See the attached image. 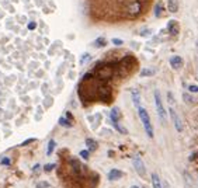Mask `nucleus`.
<instances>
[{
	"instance_id": "obj_1",
	"label": "nucleus",
	"mask_w": 198,
	"mask_h": 188,
	"mask_svg": "<svg viewBox=\"0 0 198 188\" xmlns=\"http://www.w3.org/2000/svg\"><path fill=\"white\" fill-rule=\"evenodd\" d=\"M138 114H139V118H141L142 123H143V128L146 131L147 136L153 137V126H152V122H150V117L147 114V111L142 105H138Z\"/></svg>"
},
{
	"instance_id": "obj_2",
	"label": "nucleus",
	"mask_w": 198,
	"mask_h": 188,
	"mask_svg": "<svg viewBox=\"0 0 198 188\" xmlns=\"http://www.w3.org/2000/svg\"><path fill=\"white\" fill-rule=\"evenodd\" d=\"M155 104H156V111H157V115L160 118L162 122H166V109L163 107V103H162V98H160V93L156 90L155 91Z\"/></svg>"
},
{
	"instance_id": "obj_3",
	"label": "nucleus",
	"mask_w": 198,
	"mask_h": 188,
	"mask_svg": "<svg viewBox=\"0 0 198 188\" xmlns=\"http://www.w3.org/2000/svg\"><path fill=\"white\" fill-rule=\"evenodd\" d=\"M141 13H142V3L139 2V0L132 2V3H129V4H128L127 14L129 17H136V16H139Z\"/></svg>"
},
{
	"instance_id": "obj_4",
	"label": "nucleus",
	"mask_w": 198,
	"mask_h": 188,
	"mask_svg": "<svg viewBox=\"0 0 198 188\" xmlns=\"http://www.w3.org/2000/svg\"><path fill=\"white\" fill-rule=\"evenodd\" d=\"M169 114H170V118H171V121H173V125H174L176 131H177V132H181V131H183V123H181L180 117L177 115V112H176V109L173 108V107H170Z\"/></svg>"
},
{
	"instance_id": "obj_5",
	"label": "nucleus",
	"mask_w": 198,
	"mask_h": 188,
	"mask_svg": "<svg viewBox=\"0 0 198 188\" xmlns=\"http://www.w3.org/2000/svg\"><path fill=\"white\" fill-rule=\"evenodd\" d=\"M133 167H135L136 173H138L142 178L146 177V167H145L143 161L141 160V157H135V159H133Z\"/></svg>"
},
{
	"instance_id": "obj_6",
	"label": "nucleus",
	"mask_w": 198,
	"mask_h": 188,
	"mask_svg": "<svg viewBox=\"0 0 198 188\" xmlns=\"http://www.w3.org/2000/svg\"><path fill=\"white\" fill-rule=\"evenodd\" d=\"M97 76L100 79H110L113 76V67L111 66H103V69H100L97 72Z\"/></svg>"
},
{
	"instance_id": "obj_7",
	"label": "nucleus",
	"mask_w": 198,
	"mask_h": 188,
	"mask_svg": "<svg viewBox=\"0 0 198 188\" xmlns=\"http://www.w3.org/2000/svg\"><path fill=\"white\" fill-rule=\"evenodd\" d=\"M167 30H169L170 35L176 36L180 32V25H178V22L176 21V20H171V21H169V24H167Z\"/></svg>"
},
{
	"instance_id": "obj_8",
	"label": "nucleus",
	"mask_w": 198,
	"mask_h": 188,
	"mask_svg": "<svg viewBox=\"0 0 198 188\" xmlns=\"http://www.w3.org/2000/svg\"><path fill=\"white\" fill-rule=\"evenodd\" d=\"M170 65H171V67L173 69H180L181 67V65H183V59L180 58V56H171L170 58Z\"/></svg>"
},
{
	"instance_id": "obj_9",
	"label": "nucleus",
	"mask_w": 198,
	"mask_h": 188,
	"mask_svg": "<svg viewBox=\"0 0 198 188\" xmlns=\"http://www.w3.org/2000/svg\"><path fill=\"white\" fill-rule=\"evenodd\" d=\"M178 0H167V8H169L170 13H177L178 11Z\"/></svg>"
},
{
	"instance_id": "obj_10",
	"label": "nucleus",
	"mask_w": 198,
	"mask_h": 188,
	"mask_svg": "<svg viewBox=\"0 0 198 188\" xmlns=\"http://www.w3.org/2000/svg\"><path fill=\"white\" fill-rule=\"evenodd\" d=\"M124 176V173L119 170H111L110 173H108V180L110 181H115V180H119L121 177Z\"/></svg>"
},
{
	"instance_id": "obj_11",
	"label": "nucleus",
	"mask_w": 198,
	"mask_h": 188,
	"mask_svg": "<svg viewBox=\"0 0 198 188\" xmlns=\"http://www.w3.org/2000/svg\"><path fill=\"white\" fill-rule=\"evenodd\" d=\"M99 94H100V97L110 98V95H111V90L108 89L107 86H101V87H99Z\"/></svg>"
},
{
	"instance_id": "obj_12",
	"label": "nucleus",
	"mask_w": 198,
	"mask_h": 188,
	"mask_svg": "<svg viewBox=\"0 0 198 188\" xmlns=\"http://www.w3.org/2000/svg\"><path fill=\"white\" fill-rule=\"evenodd\" d=\"M152 185L153 188H163V184H162L160 178H159V176L156 173L152 174Z\"/></svg>"
},
{
	"instance_id": "obj_13",
	"label": "nucleus",
	"mask_w": 198,
	"mask_h": 188,
	"mask_svg": "<svg viewBox=\"0 0 198 188\" xmlns=\"http://www.w3.org/2000/svg\"><path fill=\"white\" fill-rule=\"evenodd\" d=\"M72 167H73V171H75L76 176H80V174H82V167H83V166L80 164L77 160H72Z\"/></svg>"
},
{
	"instance_id": "obj_14",
	"label": "nucleus",
	"mask_w": 198,
	"mask_h": 188,
	"mask_svg": "<svg viewBox=\"0 0 198 188\" xmlns=\"http://www.w3.org/2000/svg\"><path fill=\"white\" fill-rule=\"evenodd\" d=\"M110 117H111V121H113V122H118L119 118H121V114H119V109H118V108H113V109H111Z\"/></svg>"
},
{
	"instance_id": "obj_15",
	"label": "nucleus",
	"mask_w": 198,
	"mask_h": 188,
	"mask_svg": "<svg viewBox=\"0 0 198 188\" xmlns=\"http://www.w3.org/2000/svg\"><path fill=\"white\" fill-rule=\"evenodd\" d=\"M93 45H94L96 48H101V46H104V45H105V39L103 38V36H100V38H97L96 41L93 42Z\"/></svg>"
},
{
	"instance_id": "obj_16",
	"label": "nucleus",
	"mask_w": 198,
	"mask_h": 188,
	"mask_svg": "<svg viewBox=\"0 0 198 188\" xmlns=\"http://www.w3.org/2000/svg\"><path fill=\"white\" fill-rule=\"evenodd\" d=\"M86 143H87L89 150H96V149H97V143H96V140H93V139H87V140H86Z\"/></svg>"
},
{
	"instance_id": "obj_17",
	"label": "nucleus",
	"mask_w": 198,
	"mask_h": 188,
	"mask_svg": "<svg viewBox=\"0 0 198 188\" xmlns=\"http://www.w3.org/2000/svg\"><path fill=\"white\" fill-rule=\"evenodd\" d=\"M183 174H184V180L187 181V184H188L190 187H194V180L191 178V176H190V174L187 173V171H184Z\"/></svg>"
},
{
	"instance_id": "obj_18",
	"label": "nucleus",
	"mask_w": 198,
	"mask_h": 188,
	"mask_svg": "<svg viewBox=\"0 0 198 188\" xmlns=\"http://www.w3.org/2000/svg\"><path fill=\"white\" fill-rule=\"evenodd\" d=\"M132 100H133V104L136 107L141 105V100H139V93L138 91H132Z\"/></svg>"
},
{
	"instance_id": "obj_19",
	"label": "nucleus",
	"mask_w": 198,
	"mask_h": 188,
	"mask_svg": "<svg viewBox=\"0 0 198 188\" xmlns=\"http://www.w3.org/2000/svg\"><path fill=\"white\" fill-rule=\"evenodd\" d=\"M152 75H155V70H153V69H143L141 72L142 77H145V76H152Z\"/></svg>"
},
{
	"instance_id": "obj_20",
	"label": "nucleus",
	"mask_w": 198,
	"mask_h": 188,
	"mask_svg": "<svg viewBox=\"0 0 198 188\" xmlns=\"http://www.w3.org/2000/svg\"><path fill=\"white\" fill-rule=\"evenodd\" d=\"M55 149V140H49L48 142V150H46V154H52Z\"/></svg>"
},
{
	"instance_id": "obj_21",
	"label": "nucleus",
	"mask_w": 198,
	"mask_h": 188,
	"mask_svg": "<svg viewBox=\"0 0 198 188\" xmlns=\"http://www.w3.org/2000/svg\"><path fill=\"white\" fill-rule=\"evenodd\" d=\"M155 16L156 17H160L162 16V4H160V3H157V4H156V7H155Z\"/></svg>"
},
{
	"instance_id": "obj_22",
	"label": "nucleus",
	"mask_w": 198,
	"mask_h": 188,
	"mask_svg": "<svg viewBox=\"0 0 198 188\" xmlns=\"http://www.w3.org/2000/svg\"><path fill=\"white\" fill-rule=\"evenodd\" d=\"M59 123H60L62 126H66V128H69V126H70V122H68V121H66L63 117L59 119Z\"/></svg>"
},
{
	"instance_id": "obj_23",
	"label": "nucleus",
	"mask_w": 198,
	"mask_h": 188,
	"mask_svg": "<svg viewBox=\"0 0 198 188\" xmlns=\"http://www.w3.org/2000/svg\"><path fill=\"white\" fill-rule=\"evenodd\" d=\"M184 100H186L188 104L194 103V98H191V97H190V94H187V93H186V94H184Z\"/></svg>"
},
{
	"instance_id": "obj_24",
	"label": "nucleus",
	"mask_w": 198,
	"mask_h": 188,
	"mask_svg": "<svg viewBox=\"0 0 198 188\" xmlns=\"http://www.w3.org/2000/svg\"><path fill=\"white\" fill-rule=\"evenodd\" d=\"M80 156H82L85 160H87L89 159V150H82L80 152Z\"/></svg>"
},
{
	"instance_id": "obj_25",
	"label": "nucleus",
	"mask_w": 198,
	"mask_h": 188,
	"mask_svg": "<svg viewBox=\"0 0 198 188\" xmlns=\"http://www.w3.org/2000/svg\"><path fill=\"white\" fill-rule=\"evenodd\" d=\"M2 164H3V166H9L10 164V159H9V157H3V159H2Z\"/></svg>"
},
{
	"instance_id": "obj_26",
	"label": "nucleus",
	"mask_w": 198,
	"mask_h": 188,
	"mask_svg": "<svg viewBox=\"0 0 198 188\" xmlns=\"http://www.w3.org/2000/svg\"><path fill=\"white\" fill-rule=\"evenodd\" d=\"M48 187H49V184H48V182H45V181L38 182V188H48Z\"/></svg>"
},
{
	"instance_id": "obj_27",
	"label": "nucleus",
	"mask_w": 198,
	"mask_h": 188,
	"mask_svg": "<svg viewBox=\"0 0 198 188\" xmlns=\"http://www.w3.org/2000/svg\"><path fill=\"white\" fill-rule=\"evenodd\" d=\"M188 90L191 93H198V86H192L191 84V86H188Z\"/></svg>"
},
{
	"instance_id": "obj_28",
	"label": "nucleus",
	"mask_w": 198,
	"mask_h": 188,
	"mask_svg": "<svg viewBox=\"0 0 198 188\" xmlns=\"http://www.w3.org/2000/svg\"><path fill=\"white\" fill-rule=\"evenodd\" d=\"M113 44L117 45V46H119V45H122V41H121V39H118V38H113Z\"/></svg>"
},
{
	"instance_id": "obj_29",
	"label": "nucleus",
	"mask_w": 198,
	"mask_h": 188,
	"mask_svg": "<svg viewBox=\"0 0 198 188\" xmlns=\"http://www.w3.org/2000/svg\"><path fill=\"white\" fill-rule=\"evenodd\" d=\"M31 142H34V139H27V140H24V142L21 143V146H24V145H28V143H31Z\"/></svg>"
},
{
	"instance_id": "obj_30",
	"label": "nucleus",
	"mask_w": 198,
	"mask_h": 188,
	"mask_svg": "<svg viewBox=\"0 0 198 188\" xmlns=\"http://www.w3.org/2000/svg\"><path fill=\"white\" fill-rule=\"evenodd\" d=\"M52 168H54V164H48V166H45V171H51Z\"/></svg>"
},
{
	"instance_id": "obj_31",
	"label": "nucleus",
	"mask_w": 198,
	"mask_h": 188,
	"mask_svg": "<svg viewBox=\"0 0 198 188\" xmlns=\"http://www.w3.org/2000/svg\"><path fill=\"white\" fill-rule=\"evenodd\" d=\"M35 27H37V24H35V22H30V24H28V28H30V30H34Z\"/></svg>"
},
{
	"instance_id": "obj_32",
	"label": "nucleus",
	"mask_w": 198,
	"mask_h": 188,
	"mask_svg": "<svg viewBox=\"0 0 198 188\" xmlns=\"http://www.w3.org/2000/svg\"><path fill=\"white\" fill-rule=\"evenodd\" d=\"M89 58V55H87V53H85V56H83V58H82V60H80V63H85V60H86V59H87Z\"/></svg>"
},
{
	"instance_id": "obj_33",
	"label": "nucleus",
	"mask_w": 198,
	"mask_h": 188,
	"mask_svg": "<svg viewBox=\"0 0 198 188\" xmlns=\"http://www.w3.org/2000/svg\"><path fill=\"white\" fill-rule=\"evenodd\" d=\"M163 188H169V184H167V182H164V184H163Z\"/></svg>"
},
{
	"instance_id": "obj_34",
	"label": "nucleus",
	"mask_w": 198,
	"mask_h": 188,
	"mask_svg": "<svg viewBox=\"0 0 198 188\" xmlns=\"http://www.w3.org/2000/svg\"><path fill=\"white\" fill-rule=\"evenodd\" d=\"M131 188H139V187H138V185H132V187H131Z\"/></svg>"
}]
</instances>
